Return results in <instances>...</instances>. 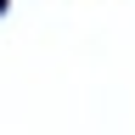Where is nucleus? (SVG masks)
<instances>
[{
  "label": "nucleus",
  "mask_w": 135,
  "mask_h": 135,
  "mask_svg": "<svg viewBox=\"0 0 135 135\" xmlns=\"http://www.w3.org/2000/svg\"><path fill=\"white\" fill-rule=\"evenodd\" d=\"M0 11H6V0H0Z\"/></svg>",
  "instance_id": "f257e3e1"
}]
</instances>
